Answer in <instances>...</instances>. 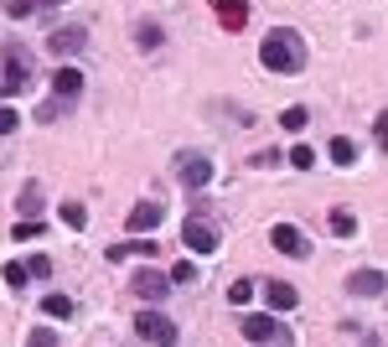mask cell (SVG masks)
Returning <instances> with one entry per match:
<instances>
[{
    "label": "cell",
    "instance_id": "obj_21",
    "mask_svg": "<svg viewBox=\"0 0 388 347\" xmlns=\"http://www.w3.org/2000/svg\"><path fill=\"white\" fill-rule=\"evenodd\" d=\"M192 280H197V264H192V259H176V264H171V285H192Z\"/></svg>",
    "mask_w": 388,
    "mask_h": 347
},
{
    "label": "cell",
    "instance_id": "obj_27",
    "mask_svg": "<svg viewBox=\"0 0 388 347\" xmlns=\"http://www.w3.org/2000/svg\"><path fill=\"white\" fill-rule=\"evenodd\" d=\"M249 296H254V280H238V285H228V301H233V306H249Z\"/></svg>",
    "mask_w": 388,
    "mask_h": 347
},
{
    "label": "cell",
    "instance_id": "obj_26",
    "mask_svg": "<svg viewBox=\"0 0 388 347\" xmlns=\"http://www.w3.org/2000/svg\"><path fill=\"white\" fill-rule=\"evenodd\" d=\"M26 280H32V270H26V264H6V285H11V290H21Z\"/></svg>",
    "mask_w": 388,
    "mask_h": 347
},
{
    "label": "cell",
    "instance_id": "obj_11",
    "mask_svg": "<svg viewBox=\"0 0 388 347\" xmlns=\"http://www.w3.org/2000/svg\"><path fill=\"white\" fill-rule=\"evenodd\" d=\"M383 285H388V280H383L378 270H352V275H347V290H352L357 301H373Z\"/></svg>",
    "mask_w": 388,
    "mask_h": 347
},
{
    "label": "cell",
    "instance_id": "obj_25",
    "mask_svg": "<svg viewBox=\"0 0 388 347\" xmlns=\"http://www.w3.org/2000/svg\"><path fill=\"white\" fill-rule=\"evenodd\" d=\"M290 166L311 171V166H316V151H311V145H296V151H290Z\"/></svg>",
    "mask_w": 388,
    "mask_h": 347
},
{
    "label": "cell",
    "instance_id": "obj_12",
    "mask_svg": "<svg viewBox=\"0 0 388 347\" xmlns=\"http://www.w3.org/2000/svg\"><path fill=\"white\" fill-rule=\"evenodd\" d=\"M52 93H62V99H78V93H83V68L62 62V68L52 73Z\"/></svg>",
    "mask_w": 388,
    "mask_h": 347
},
{
    "label": "cell",
    "instance_id": "obj_8",
    "mask_svg": "<svg viewBox=\"0 0 388 347\" xmlns=\"http://www.w3.org/2000/svg\"><path fill=\"white\" fill-rule=\"evenodd\" d=\"M264 306H270V311H296L300 290L290 285V280H264Z\"/></svg>",
    "mask_w": 388,
    "mask_h": 347
},
{
    "label": "cell",
    "instance_id": "obj_30",
    "mask_svg": "<svg viewBox=\"0 0 388 347\" xmlns=\"http://www.w3.org/2000/svg\"><path fill=\"white\" fill-rule=\"evenodd\" d=\"M26 270H32L36 280H52V259H47V254H36L32 264H26Z\"/></svg>",
    "mask_w": 388,
    "mask_h": 347
},
{
    "label": "cell",
    "instance_id": "obj_22",
    "mask_svg": "<svg viewBox=\"0 0 388 347\" xmlns=\"http://www.w3.org/2000/svg\"><path fill=\"white\" fill-rule=\"evenodd\" d=\"M279 125H285V130H305V125H311V114H305L300 104H290V109L279 114Z\"/></svg>",
    "mask_w": 388,
    "mask_h": 347
},
{
    "label": "cell",
    "instance_id": "obj_19",
    "mask_svg": "<svg viewBox=\"0 0 388 347\" xmlns=\"http://www.w3.org/2000/svg\"><path fill=\"white\" fill-rule=\"evenodd\" d=\"M57 212H62V223H68V229H83V223H88V207H83V203H62Z\"/></svg>",
    "mask_w": 388,
    "mask_h": 347
},
{
    "label": "cell",
    "instance_id": "obj_28",
    "mask_svg": "<svg viewBox=\"0 0 388 347\" xmlns=\"http://www.w3.org/2000/svg\"><path fill=\"white\" fill-rule=\"evenodd\" d=\"M16 125H21V114L11 109V104H0V135H11V130H16Z\"/></svg>",
    "mask_w": 388,
    "mask_h": 347
},
{
    "label": "cell",
    "instance_id": "obj_20",
    "mask_svg": "<svg viewBox=\"0 0 388 347\" xmlns=\"http://www.w3.org/2000/svg\"><path fill=\"white\" fill-rule=\"evenodd\" d=\"M331 233L352 238V233H357V218H352V212H342V207H337V212H331Z\"/></svg>",
    "mask_w": 388,
    "mask_h": 347
},
{
    "label": "cell",
    "instance_id": "obj_7",
    "mask_svg": "<svg viewBox=\"0 0 388 347\" xmlns=\"http://www.w3.org/2000/svg\"><path fill=\"white\" fill-rule=\"evenodd\" d=\"M47 47H52V57H73V52L88 47V26H57L47 36Z\"/></svg>",
    "mask_w": 388,
    "mask_h": 347
},
{
    "label": "cell",
    "instance_id": "obj_10",
    "mask_svg": "<svg viewBox=\"0 0 388 347\" xmlns=\"http://www.w3.org/2000/svg\"><path fill=\"white\" fill-rule=\"evenodd\" d=\"M135 290H140V296L151 301V306H160V301L171 296V275H160V270H140V275H135Z\"/></svg>",
    "mask_w": 388,
    "mask_h": 347
},
{
    "label": "cell",
    "instance_id": "obj_17",
    "mask_svg": "<svg viewBox=\"0 0 388 347\" xmlns=\"http://www.w3.org/2000/svg\"><path fill=\"white\" fill-rule=\"evenodd\" d=\"M331 161H337V166H352V161H357V140L337 135V140H331Z\"/></svg>",
    "mask_w": 388,
    "mask_h": 347
},
{
    "label": "cell",
    "instance_id": "obj_24",
    "mask_svg": "<svg viewBox=\"0 0 388 347\" xmlns=\"http://www.w3.org/2000/svg\"><path fill=\"white\" fill-rule=\"evenodd\" d=\"M26 347H57V332H52V327H32Z\"/></svg>",
    "mask_w": 388,
    "mask_h": 347
},
{
    "label": "cell",
    "instance_id": "obj_18",
    "mask_svg": "<svg viewBox=\"0 0 388 347\" xmlns=\"http://www.w3.org/2000/svg\"><path fill=\"white\" fill-rule=\"evenodd\" d=\"M135 42H140L145 52H155V47H160V26H155V21H140V26H135Z\"/></svg>",
    "mask_w": 388,
    "mask_h": 347
},
{
    "label": "cell",
    "instance_id": "obj_14",
    "mask_svg": "<svg viewBox=\"0 0 388 347\" xmlns=\"http://www.w3.org/2000/svg\"><path fill=\"white\" fill-rule=\"evenodd\" d=\"M212 11H218V21L228 26V32H238V26L249 21V0H212Z\"/></svg>",
    "mask_w": 388,
    "mask_h": 347
},
{
    "label": "cell",
    "instance_id": "obj_6",
    "mask_svg": "<svg viewBox=\"0 0 388 347\" xmlns=\"http://www.w3.org/2000/svg\"><path fill=\"white\" fill-rule=\"evenodd\" d=\"M270 244H275L285 259H305V254H311V244H305V233L296 229V223H275V229H270Z\"/></svg>",
    "mask_w": 388,
    "mask_h": 347
},
{
    "label": "cell",
    "instance_id": "obj_13",
    "mask_svg": "<svg viewBox=\"0 0 388 347\" xmlns=\"http://www.w3.org/2000/svg\"><path fill=\"white\" fill-rule=\"evenodd\" d=\"M160 203H140V207H130V233H151V229H160Z\"/></svg>",
    "mask_w": 388,
    "mask_h": 347
},
{
    "label": "cell",
    "instance_id": "obj_1",
    "mask_svg": "<svg viewBox=\"0 0 388 347\" xmlns=\"http://www.w3.org/2000/svg\"><path fill=\"white\" fill-rule=\"evenodd\" d=\"M259 62H264L270 73L290 78V73L305 68V42H300L296 32H270V36H264V47H259Z\"/></svg>",
    "mask_w": 388,
    "mask_h": 347
},
{
    "label": "cell",
    "instance_id": "obj_15",
    "mask_svg": "<svg viewBox=\"0 0 388 347\" xmlns=\"http://www.w3.org/2000/svg\"><path fill=\"white\" fill-rule=\"evenodd\" d=\"M16 207H21V218H36V212H42V186H36V182H26Z\"/></svg>",
    "mask_w": 388,
    "mask_h": 347
},
{
    "label": "cell",
    "instance_id": "obj_31",
    "mask_svg": "<svg viewBox=\"0 0 388 347\" xmlns=\"http://www.w3.org/2000/svg\"><path fill=\"white\" fill-rule=\"evenodd\" d=\"M6 11H11V16H32V11H36V0H11Z\"/></svg>",
    "mask_w": 388,
    "mask_h": 347
},
{
    "label": "cell",
    "instance_id": "obj_5",
    "mask_svg": "<svg viewBox=\"0 0 388 347\" xmlns=\"http://www.w3.org/2000/svg\"><path fill=\"white\" fill-rule=\"evenodd\" d=\"M181 244L192 249V254H212L223 238H218V229H212L207 218H186V223H181Z\"/></svg>",
    "mask_w": 388,
    "mask_h": 347
},
{
    "label": "cell",
    "instance_id": "obj_29",
    "mask_svg": "<svg viewBox=\"0 0 388 347\" xmlns=\"http://www.w3.org/2000/svg\"><path fill=\"white\" fill-rule=\"evenodd\" d=\"M16 238H42V223H36V218H21V223H16Z\"/></svg>",
    "mask_w": 388,
    "mask_h": 347
},
{
    "label": "cell",
    "instance_id": "obj_4",
    "mask_svg": "<svg viewBox=\"0 0 388 347\" xmlns=\"http://www.w3.org/2000/svg\"><path fill=\"white\" fill-rule=\"evenodd\" d=\"M176 177H181V186L202 192V186L212 182V161H207L202 151H186V156H176Z\"/></svg>",
    "mask_w": 388,
    "mask_h": 347
},
{
    "label": "cell",
    "instance_id": "obj_23",
    "mask_svg": "<svg viewBox=\"0 0 388 347\" xmlns=\"http://www.w3.org/2000/svg\"><path fill=\"white\" fill-rule=\"evenodd\" d=\"M130 254H155V244H114L109 259H130Z\"/></svg>",
    "mask_w": 388,
    "mask_h": 347
},
{
    "label": "cell",
    "instance_id": "obj_3",
    "mask_svg": "<svg viewBox=\"0 0 388 347\" xmlns=\"http://www.w3.org/2000/svg\"><path fill=\"white\" fill-rule=\"evenodd\" d=\"M135 332H140L151 347H176V322H171L166 311H140V316H135Z\"/></svg>",
    "mask_w": 388,
    "mask_h": 347
},
{
    "label": "cell",
    "instance_id": "obj_33",
    "mask_svg": "<svg viewBox=\"0 0 388 347\" xmlns=\"http://www.w3.org/2000/svg\"><path fill=\"white\" fill-rule=\"evenodd\" d=\"M368 347H378V342H368Z\"/></svg>",
    "mask_w": 388,
    "mask_h": 347
},
{
    "label": "cell",
    "instance_id": "obj_2",
    "mask_svg": "<svg viewBox=\"0 0 388 347\" xmlns=\"http://www.w3.org/2000/svg\"><path fill=\"white\" fill-rule=\"evenodd\" d=\"M238 332H244L254 347H296V332L279 322L275 311H254V316H244V322H238Z\"/></svg>",
    "mask_w": 388,
    "mask_h": 347
},
{
    "label": "cell",
    "instance_id": "obj_16",
    "mask_svg": "<svg viewBox=\"0 0 388 347\" xmlns=\"http://www.w3.org/2000/svg\"><path fill=\"white\" fill-rule=\"evenodd\" d=\"M42 311L52 316V322H68V316H73V301H68V296H57V290H52V296L42 301Z\"/></svg>",
    "mask_w": 388,
    "mask_h": 347
},
{
    "label": "cell",
    "instance_id": "obj_32",
    "mask_svg": "<svg viewBox=\"0 0 388 347\" xmlns=\"http://www.w3.org/2000/svg\"><path fill=\"white\" fill-rule=\"evenodd\" d=\"M373 135H378V145L388 151V114H378V125H373Z\"/></svg>",
    "mask_w": 388,
    "mask_h": 347
},
{
    "label": "cell",
    "instance_id": "obj_9",
    "mask_svg": "<svg viewBox=\"0 0 388 347\" xmlns=\"http://www.w3.org/2000/svg\"><path fill=\"white\" fill-rule=\"evenodd\" d=\"M32 83V62H26V52H11L6 57V78H0V93H21Z\"/></svg>",
    "mask_w": 388,
    "mask_h": 347
}]
</instances>
